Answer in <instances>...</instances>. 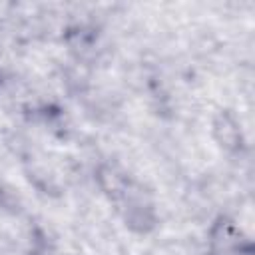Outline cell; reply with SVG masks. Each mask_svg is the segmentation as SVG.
<instances>
[{"label": "cell", "instance_id": "1", "mask_svg": "<svg viewBox=\"0 0 255 255\" xmlns=\"http://www.w3.org/2000/svg\"><path fill=\"white\" fill-rule=\"evenodd\" d=\"M211 255H253L251 241L231 219H217L209 231Z\"/></svg>", "mask_w": 255, "mask_h": 255}, {"label": "cell", "instance_id": "2", "mask_svg": "<svg viewBox=\"0 0 255 255\" xmlns=\"http://www.w3.org/2000/svg\"><path fill=\"white\" fill-rule=\"evenodd\" d=\"M213 133L215 139L225 147V149H237L241 145V129L237 122L229 114H219L213 122Z\"/></svg>", "mask_w": 255, "mask_h": 255}]
</instances>
